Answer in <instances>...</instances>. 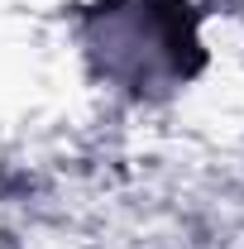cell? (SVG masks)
<instances>
[{
  "label": "cell",
  "mask_w": 244,
  "mask_h": 249,
  "mask_svg": "<svg viewBox=\"0 0 244 249\" xmlns=\"http://www.w3.org/2000/svg\"><path fill=\"white\" fill-rule=\"evenodd\" d=\"M87 53L101 77L134 96L187 82L201 67V43L187 0H110L87 19Z\"/></svg>",
  "instance_id": "obj_1"
}]
</instances>
